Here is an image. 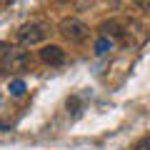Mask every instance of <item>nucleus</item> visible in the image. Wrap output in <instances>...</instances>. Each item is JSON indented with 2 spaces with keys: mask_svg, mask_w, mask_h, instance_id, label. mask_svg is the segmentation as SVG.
Wrapping results in <instances>:
<instances>
[{
  "mask_svg": "<svg viewBox=\"0 0 150 150\" xmlns=\"http://www.w3.org/2000/svg\"><path fill=\"white\" fill-rule=\"evenodd\" d=\"M135 150H150V138H143L138 145H135Z\"/></svg>",
  "mask_w": 150,
  "mask_h": 150,
  "instance_id": "9",
  "label": "nucleus"
},
{
  "mask_svg": "<svg viewBox=\"0 0 150 150\" xmlns=\"http://www.w3.org/2000/svg\"><path fill=\"white\" fill-rule=\"evenodd\" d=\"M38 58L43 60L45 65H53V68H58V65L65 63V50L60 48V45H43V48L38 50Z\"/></svg>",
  "mask_w": 150,
  "mask_h": 150,
  "instance_id": "4",
  "label": "nucleus"
},
{
  "mask_svg": "<svg viewBox=\"0 0 150 150\" xmlns=\"http://www.w3.org/2000/svg\"><path fill=\"white\" fill-rule=\"evenodd\" d=\"M30 65V53L23 48H13L8 45L5 55L0 58V73H20Z\"/></svg>",
  "mask_w": 150,
  "mask_h": 150,
  "instance_id": "1",
  "label": "nucleus"
},
{
  "mask_svg": "<svg viewBox=\"0 0 150 150\" xmlns=\"http://www.w3.org/2000/svg\"><path fill=\"white\" fill-rule=\"evenodd\" d=\"M58 30H60V35H63L65 40H70V43H83V40H88V35H90V28L83 20H78V18H65Z\"/></svg>",
  "mask_w": 150,
  "mask_h": 150,
  "instance_id": "3",
  "label": "nucleus"
},
{
  "mask_svg": "<svg viewBox=\"0 0 150 150\" xmlns=\"http://www.w3.org/2000/svg\"><path fill=\"white\" fill-rule=\"evenodd\" d=\"M112 48H115V43H112L110 38H103L100 35L95 40V45H93V53H95V55H105L108 50H112Z\"/></svg>",
  "mask_w": 150,
  "mask_h": 150,
  "instance_id": "6",
  "label": "nucleus"
},
{
  "mask_svg": "<svg viewBox=\"0 0 150 150\" xmlns=\"http://www.w3.org/2000/svg\"><path fill=\"white\" fill-rule=\"evenodd\" d=\"M133 3H135V8H138V10L150 13V0H133Z\"/></svg>",
  "mask_w": 150,
  "mask_h": 150,
  "instance_id": "8",
  "label": "nucleus"
},
{
  "mask_svg": "<svg viewBox=\"0 0 150 150\" xmlns=\"http://www.w3.org/2000/svg\"><path fill=\"white\" fill-rule=\"evenodd\" d=\"M48 33H50V28L45 25V23H25V25L18 30V43L20 45H38V43H43L45 38H48Z\"/></svg>",
  "mask_w": 150,
  "mask_h": 150,
  "instance_id": "2",
  "label": "nucleus"
},
{
  "mask_svg": "<svg viewBox=\"0 0 150 150\" xmlns=\"http://www.w3.org/2000/svg\"><path fill=\"white\" fill-rule=\"evenodd\" d=\"M5 50H8V45H5V43H0V58L5 55Z\"/></svg>",
  "mask_w": 150,
  "mask_h": 150,
  "instance_id": "10",
  "label": "nucleus"
},
{
  "mask_svg": "<svg viewBox=\"0 0 150 150\" xmlns=\"http://www.w3.org/2000/svg\"><path fill=\"white\" fill-rule=\"evenodd\" d=\"M100 35L103 38H110L112 43H115V40H125V30H123V25H120L118 20L103 23V25H100Z\"/></svg>",
  "mask_w": 150,
  "mask_h": 150,
  "instance_id": "5",
  "label": "nucleus"
},
{
  "mask_svg": "<svg viewBox=\"0 0 150 150\" xmlns=\"http://www.w3.org/2000/svg\"><path fill=\"white\" fill-rule=\"evenodd\" d=\"M8 90H10V95H13V98H23V95H25V80H20V78L10 80Z\"/></svg>",
  "mask_w": 150,
  "mask_h": 150,
  "instance_id": "7",
  "label": "nucleus"
}]
</instances>
